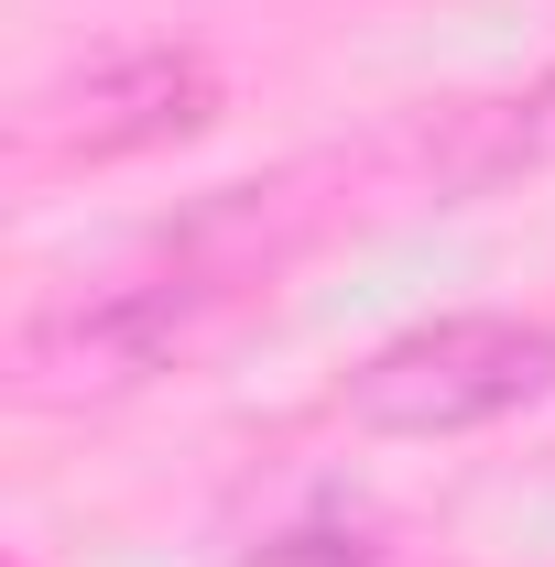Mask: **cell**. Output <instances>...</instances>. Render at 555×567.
<instances>
[{"label": "cell", "mask_w": 555, "mask_h": 567, "mask_svg": "<svg viewBox=\"0 0 555 567\" xmlns=\"http://www.w3.org/2000/svg\"><path fill=\"white\" fill-rule=\"evenodd\" d=\"M555 393V328L534 317H436L348 371V415L381 436H469Z\"/></svg>", "instance_id": "1"}, {"label": "cell", "mask_w": 555, "mask_h": 567, "mask_svg": "<svg viewBox=\"0 0 555 567\" xmlns=\"http://www.w3.org/2000/svg\"><path fill=\"white\" fill-rule=\"evenodd\" d=\"M218 121V66L197 44H132L109 66L66 76L44 110H33V142L66 153V164H121V153H164V142L208 132Z\"/></svg>", "instance_id": "2"}, {"label": "cell", "mask_w": 555, "mask_h": 567, "mask_svg": "<svg viewBox=\"0 0 555 567\" xmlns=\"http://www.w3.org/2000/svg\"><path fill=\"white\" fill-rule=\"evenodd\" d=\"M208 284L197 274H121V284H76L55 295L33 328H22V371L44 393H109V382H142L153 360L197 328Z\"/></svg>", "instance_id": "3"}, {"label": "cell", "mask_w": 555, "mask_h": 567, "mask_svg": "<svg viewBox=\"0 0 555 567\" xmlns=\"http://www.w3.org/2000/svg\"><path fill=\"white\" fill-rule=\"evenodd\" d=\"M381 546L359 535V524H294L273 546H251V567H370Z\"/></svg>", "instance_id": "4"}]
</instances>
